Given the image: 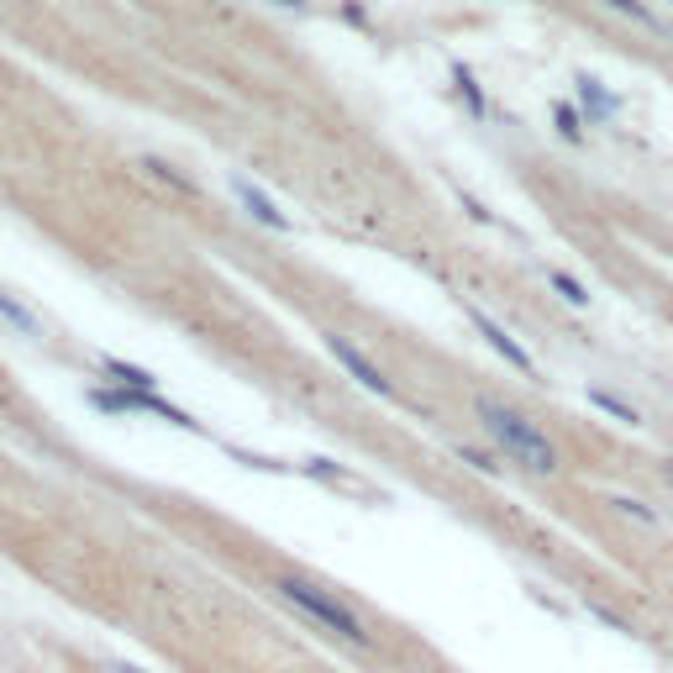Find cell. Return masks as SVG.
Wrapping results in <instances>:
<instances>
[{"label":"cell","instance_id":"277c9868","mask_svg":"<svg viewBox=\"0 0 673 673\" xmlns=\"http://www.w3.org/2000/svg\"><path fill=\"white\" fill-rule=\"evenodd\" d=\"M232 195H238L242 206H247V217L264 221V227H274V232H285V217H279V206L268 200L258 185H247V179H232Z\"/></svg>","mask_w":673,"mask_h":673},{"label":"cell","instance_id":"8fae6325","mask_svg":"<svg viewBox=\"0 0 673 673\" xmlns=\"http://www.w3.org/2000/svg\"><path fill=\"white\" fill-rule=\"evenodd\" d=\"M111 673H143V669H132V663H117V669H111Z\"/></svg>","mask_w":673,"mask_h":673},{"label":"cell","instance_id":"30bf717a","mask_svg":"<svg viewBox=\"0 0 673 673\" xmlns=\"http://www.w3.org/2000/svg\"><path fill=\"white\" fill-rule=\"evenodd\" d=\"M558 126H563L569 137H578V117H574V111H558Z\"/></svg>","mask_w":673,"mask_h":673},{"label":"cell","instance_id":"9c48e42d","mask_svg":"<svg viewBox=\"0 0 673 673\" xmlns=\"http://www.w3.org/2000/svg\"><path fill=\"white\" fill-rule=\"evenodd\" d=\"M553 285H558V295H563V300H574V306H589V295H584V285H578V279H569V274H553Z\"/></svg>","mask_w":673,"mask_h":673},{"label":"cell","instance_id":"7c38bea8","mask_svg":"<svg viewBox=\"0 0 673 673\" xmlns=\"http://www.w3.org/2000/svg\"><path fill=\"white\" fill-rule=\"evenodd\" d=\"M663 474H669V484H673V457H669V463H663Z\"/></svg>","mask_w":673,"mask_h":673},{"label":"cell","instance_id":"8992f818","mask_svg":"<svg viewBox=\"0 0 673 673\" xmlns=\"http://www.w3.org/2000/svg\"><path fill=\"white\" fill-rule=\"evenodd\" d=\"M589 400H595V406H600V410H610L616 421H626V427H642V416H637V410L626 406V400H616L610 389H589Z\"/></svg>","mask_w":673,"mask_h":673},{"label":"cell","instance_id":"6da1fadb","mask_svg":"<svg viewBox=\"0 0 673 673\" xmlns=\"http://www.w3.org/2000/svg\"><path fill=\"white\" fill-rule=\"evenodd\" d=\"M474 416H479V432L500 448L516 468H527V474H537V479H553L558 468H563V457H558L553 437L542 432L537 421H527L521 410L500 406V400H489V395H479V406H474Z\"/></svg>","mask_w":673,"mask_h":673},{"label":"cell","instance_id":"7a4b0ae2","mask_svg":"<svg viewBox=\"0 0 673 673\" xmlns=\"http://www.w3.org/2000/svg\"><path fill=\"white\" fill-rule=\"evenodd\" d=\"M268 589H274L289 610H300L316 631H327V637L347 642V648H363V652L374 648V631H368V621H363L347 600H336L332 589H321V584H311V578H295V574H279Z\"/></svg>","mask_w":673,"mask_h":673},{"label":"cell","instance_id":"5b68a950","mask_svg":"<svg viewBox=\"0 0 673 673\" xmlns=\"http://www.w3.org/2000/svg\"><path fill=\"white\" fill-rule=\"evenodd\" d=\"M479 332H484V342H489V347H495L505 363H516V368H531V353H527V347H516V342H510V336H505L500 327L489 321V316H479Z\"/></svg>","mask_w":673,"mask_h":673},{"label":"cell","instance_id":"4fadbf2b","mask_svg":"<svg viewBox=\"0 0 673 673\" xmlns=\"http://www.w3.org/2000/svg\"><path fill=\"white\" fill-rule=\"evenodd\" d=\"M669 32H673V26H669Z\"/></svg>","mask_w":673,"mask_h":673},{"label":"cell","instance_id":"3957f363","mask_svg":"<svg viewBox=\"0 0 673 673\" xmlns=\"http://www.w3.org/2000/svg\"><path fill=\"white\" fill-rule=\"evenodd\" d=\"M327 347H332V358L342 363V368H347V374H353L363 389H374L379 400H395V385H389V379L379 374V368H374V363L363 358V353L353 347V342H347V336H327Z\"/></svg>","mask_w":673,"mask_h":673},{"label":"cell","instance_id":"ba28073f","mask_svg":"<svg viewBox=\"0 0 673 673\" xmlns=\"http://www.w3.org/2000/svg\"><path fill=\"white\" fill-rule=\"evenodd\" d=\"M0 316H5V321H11V327H22V332H37V321H32V316H26V306H16V300H11V295H5V289H0Z\"/></svg>","mask_w":673,"mask_h":673},{"label":"cell","instance_id":"52a82bcc","mask_svg":"<svg viewBox=\"0 0 673 673\" xmlns=\"http://www.w3.org/2000/svg\"><path fill=\"white\" fill-rule=\"evenodd\" d=\"M600 5H610V11H621V16H631V22H642V26H658V16H652L642 0H600Z\"/></svg>","mask_w":673,"mask_h":673}]
</instances>
